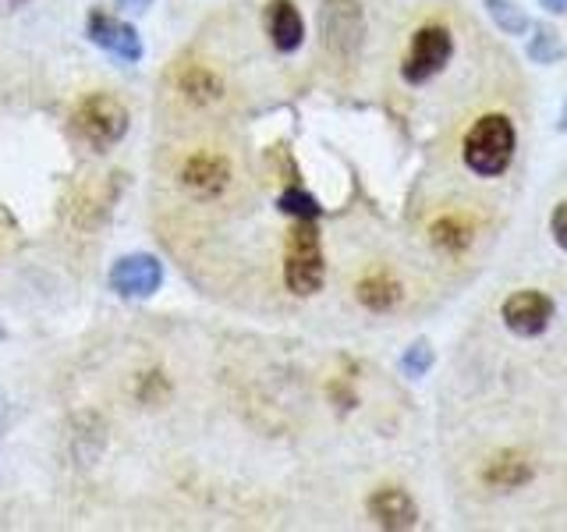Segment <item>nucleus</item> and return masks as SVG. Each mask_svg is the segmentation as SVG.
I'll list each match as a JSON object with an SVG mask.
<instances>
[{
	"label": "nucleus",
	"instance_id": "nucleus-15",
	"mask_svg": "<svg viewBox=\"0 0 567 532\" xmlns=\"http://www.w3.org/2000/svg\"><path fill=\"white\" fill-rule=\"evenodd\" d=\"M486 11L504 32H511V35L528 32V14L518 4H511V0H486Z\"/></svg>",
	"mask_w": 567,
	"mask_h": 532
},
{
	"label": "nucleus",
	"instance_id": "nucleus-9",
	"mask_svg": "<svg viewBox=\"0 0 567 532\" xmlns=\"http://www.w3.org/2000/svg\"><path fill=\"white\" fill-rule=\"evenodd\" d=\"M369 514L380 529H390V532L412 529L419 522V508H415L412 497H408V490H401V487H383V490L372 493Z\"/></svg>",
	"mask_w": 567,
	"mask_h": 532
},
{
	"label": "nucleus",
	"instance_id": "nucleus-3",
	"mask_svg": "<svg viewBox=\"0 0 567 532\" xmlns=\"http://www.w3.org/2000/svg\"><path fill=\"white\" fill-rule=\"evenodd\" d=\"M327 266H323V245H319L316 221H298L288 238V263H284V280L295 295H316L323 288Z\"/></svg>",
	"mask_w": 567,
	"mask_h": 532
},
{
	"label": "nucleus",
	"instance_id": "nucleus-14",
	"mask_svg": "<svg viewBox=\"0 0 567 532\" xmlns=\"http://www.w3.org/2000/svg\"><path fill=\"white\" fill-rule=\"evenodd\" d=\"M433 242L440 248H451V253H461V248H468L472 242V227L465 217H443L433 224Z\"/></svg>",
	"mask_w": 567,
	"mask_h": 532
},
{
	"label": "nucleus",
	"instance_id": "nucleus-11",
	"mask_svg": "<svg viewBox=\"0 0 567 532\" xmlns=\"http://www.w3.org/2000/svg\"><path fill=\"white\" fill-rule=\"evenodd\" d=\"M182 177H185V185L195 192V195H220L224 188H227V182H230V167H227V160H220V156H209V153H199V156H192L188 164H185V171H182Z\"/></svg>",
	"mask_w": 567,
	"mask_h": 532
},
{
	"label": "nucleus",
	"instance_id": "nucleus-20",
	"mask_svg": "<svg viewBox=\"0 0 567 532\" xmlns=\"http://www.w3.org/2000/svg\"><path fill=\"white\" fill-rule=\"evenodd\" d=\"M549 231H554V242L560 248H567V203H560L554 209V217H549Z\"/></svg>",
	"mask_w": 567,
	"mask_h": 532
},
{
	"label": "nucleus",
	"instance_id": "nucleus-1",
	"mask_svg": "<svg viewBox=\"0 0 567 532\" xmlns=\"http://www.w3.org/2000/svg\"><path fill=\"white\" fill-rule=\"evenodd\" d=\"M71 132H75L89 150L106 153L128 135V106L111 93L85 96L75 114H71Z\"/></svg>",
	"mask_w": 567,
	"mask_h": 532
},
{
	"label": "nucleus",
	"instance_id": "nucleus-19",
	"mask_svg": "<svg viewBox=\"0 0 567 532\" xmlns=\"http://www.w3.org/2000/svg\"><path fill=\"white\" fill-rule=\"evenodd\" d=\"M433 366V348L425 345V341H419V345H412L404 351V359H401V369L408 372V377H422L425 369Z\"/></svg>",
	"mask_w": 567,
	"mask_h": 532
},
{
	"label": "nucleus",
	"instance_id": "nucleus-7",
	"mask_svg": "<svg viewBox=\"0 0 567 532\" xmlns=\"http://www.w3.org/2000/svg\"><path fill=\"white\" fill-rule=\"evenodd\" d=\"M164 284V266L153 256H124L111 270V288L128 298H146Z\"/></svg>",
	"mask_w": 567,
	"mask_h": 532
},
{
	"label": "nucleus",
	"instance_id": "nucleus-4",
	"mask_svg": "<svg viewBox=\"0 0 567 532\" xmlns=\"http://www.w3.org/2000/svg\"><path fill=\"white\" fill-rule=\"evenodd\" d=\"M451 53H454V40L447 29L422 25L412 40V50H408V58H404V68H401L404 82H412V85L430 82L433 75H440V71L447 68Z\"/></svg>",
	"mask_w": 567,
	"mask_h": 532
},
{
	"label": "nucleus",
	"instance_id": "nucleus-13",
	"mask_svg": "<svg viewBox=\"0 0 567 532\" xmlns=\"http://www.w3.org/2000/svg\"><path fill=\"white\" fill-rule=\"evenodd\" d=\"M528 479H532V466H528L525 458H518V454H501V458H493V461H489V469H486V483L504 487V490L522 487V483H528Z\"/></svg>",
	"mask_w": 567,
	"mask_h": 532
},
{
	"label": "nucleus",
	"instance_id": "nucleus-5",
	"mask_svg": "<svg viewBox=\"0 0 567 532\" xmlns=\"http://www.w3.org/2000/svg\"><path fill=\"white\" fill-rule=\"evenodd\" d=\"M554 319V298L543 291H518L504 301V324L518 337H539Z\"/></svg>",
	"mask_w": 567,
	"mask_h": 532
},
{
	"label": "nucleus",
	"instance_id": "nucleus-16",
	"mask_svg": "<svg viewBox=\"0 0 567 532\" xmlns=\"http://www.w3.org/2000/svg\"><path fill=\"white\" fill-rule=\"evenodd\" d=\"M182 89H185V93H188L192 100H199V103L220 96V82L213 79L206 68H188V71H185V79H182Z\"/></svg>",
	"mask_w": 567,
	"mask_h": 532
},
{
	"label": "nucleus",
	"instance_id": "nucleus-12",
	"mask_svg": "<svg viewBox=\"0 0 567 532\" xmlns=\"http://www.w3.org/2000/svg\"><path fill=\"white\" fill-rule=\"evenodd\" d=\"M359 301L372 313H386V309H394L401 301V284L394 277H386V274H369L359 284Z\"/></svg>",
	"mask_w": 567,
	"mask_h": 532
},
{
	"label": "nucleus",
	"instance_id": "nucleus-23",
	"mask_svg": "<svg viewBox=\"0 0 567 532\" xmlns=\"http://www.w3.org/2000/svg\"><path fill=\"white\" fill-rule=\"evenodd\" d=\"M560 129L567 132V106H564V114H560Z\"/></svg>",
	"mask_w": 567,
	"mask_h": 532
},
{
	"label": "nucleus",
	"instance_id": "nucleus-18",
	"mask_svg": "<svg viewBox=\"0 0 567 532\" xmlns=\"http://www.w3.org/2000/svg\"><path fill=\"white\" fill-rule=\"evenodd\" d=\"M564 53L560 40L549 29H539L536 35H532V43H528V58L536 61V64H549V61H557Z\"/></svg>",
	"mask_w": 567,
	"mask_h": 532
},
{
	"label": "nucleus",
	"instance_id": "nucleus-8",
	"mask_svg": "<svg viewBox=\"0 0 567 532\" xmlns=\"http://www.w3.org/2000/svg\"><path fill=\"white\" fill-rule=\"evenodd\" d=\"M323 35L333 50H354L362 43V11L354 0H327L323 4Z\"/></svg>",
	"mask_w": 567,
	"mask_h": 532
},
{
	"label": "nucleus",
	"instance_id": "nucleus-17",
	"mask_svg": "<svg viewBox=\"0 0 567 532\" xmlns=\"http://www.w3.org/2000/svg\"><path fill=\"white\" fill-rule=\"evenodd\" d=\"M280 209L284 213H291V217L298 221H316L319 217V203L312 200L309 192H301V188H288L280 195Z\"/></svg>",
	"mask_w": 567,
	"mask_h": 532
},
{
	"label": "nucleus",
	"instance_id": "nucleus-10",
	"mask_svg": "<svg viewBox=\"0 0 567 532\" xmlns=\"http://www.w3.org/2000/svg\"><path fill=\"white\" fill-rule=\"evenodd\" d=\"M266 29H270V40L280 53H295L306 40V25H301V14L291 0H274L266 8Z\"/></svg>",
	"mask_w": 567,
	"mask_h": 532
},
{
	"label": "nucleus",
	"instance_id": "nucleus-6",
	"mask_svg": "<svg viewBox=\"0 0 567 532\" xmlns=\"http://www.w3.org/2000/svg\"><path fill=\"white\" fill-rule=\"evenodd\" d=\"M85 29H89V40H93L96 47H103L106 53H114V58L128 61V64H135L142 58L138 32L128 22H121V18L106 14V11H93V14H89Z\"/></svg>",
	"mask_w": 567,
	"mask_h": 532
},
{
	"label": "nucleus",
	"instance_id": "nucleus-2",
	"mask_svg": "<svg viewBox=\"0 0 567 532\" xmlns=\"http://www.w3.org/2000/svg\"><path fill=\"white\" fill-rule=\"evenodd\" d=\"M514 156V129L504 114H486L472 124V132L465 135V164L483 174H504L511 167Z\"/></svg>",
	"mask_w": 567,
	"mask_h": 532
},
{
	"label": "nucleus",
	"instance_id": "nucleus-21",
	"mask_svg": "<svg viewBox=\"0 0 567 532\" xmlns=\"http://www.w3.org/2000/svg\"><path fill=\"white\" fill-rule=\"evenodd\" d=\"M543 8H546V11H564V8H567V0H543Z\"/></svg>",
	"mask_w": 567,
	"mask_h": 532
},
{
	"label": "nucleus",
	"instance_id": "nucleus-22",
	"mask_svg": "<svg viewBox=\"0 0 567 532\" xmlns=\"http://www.w3.org/2000/svg\"><path fill=\"white\" fill-rule=\"evenodd\" d=\"M121 4H132V8L138 11V8H146V4H150V0H121Z\"/></svg>",
	"mask_w": 567,
	"mask_h": 532
}]
</instances>
